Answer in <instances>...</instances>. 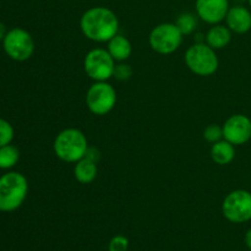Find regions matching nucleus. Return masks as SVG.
Here are the masks:
<instances>
[{
	"mask_svg": "<svg viewBox=\"0 0 251 251\" xmlns=\"http://www.w3.org/2000/svg\"><path fill=\"white\" fill-rule=\"evenodd\" d=\"M80 27L87 39L107 43L119 32V20L113 10L105 6H93L82 14Z\"/></svg>",
	"mask_w": 251,
	"mask_h": 251,
	"instance_id": "obj_1",
	"label": "nucleus"
},
{
	"mask_svg": "<svg viewBox=\"0 0 251 251\" xmlns=\"http://www.w3.org/2000/svg\"><path fill=\"white\" fill-rule=\"evenodd\" d=\"M86 135L75 127H68L59 132L53 142L55 156L66 163H76L86 156L88 150Z\"/></svg>",
	"mask_w": 251,
	"mask_h": 251,
	"instance_id": "obj_2",
	"label": "nucleus"
},
{
	"mask_svg": "<svg viewBox=\"0 0 251 251\" xmlns=\"http://www.w3.org/2000/svg\"><path fill=\"white\" fill-rule=\"evenodd\" d=\"M28 194V181L19 172H7L0 176V211L12 212L25 202Z\"/></svg>",
	"mask_w": 251,
	"mask_h": 251,
	"instance_id": "obj_3",
	"label": "nucleus"
},
{
	"mask_svg": "<svg viewBox=\"0 0 251 251\" xmlns=\"http://www.w3.org/2000/svg\"><path fill=\"white\" fill-rule=\"evenodd\" d=\"M186 66L198 76H211L218 70L220 61L216 50L205 42L195 43L188 48L184 56Z\"/></svg>",
	"mask_w": 251,
	"mask_h": 251,
	"instance_id": "obj_4",
	"label": "nucleus"
},
{
	"mask_svg": "<svg viewBox=\"0 0 251 251\" xmlns=\"http://www.w3.org/2000/svg\"><path fill=\"white\" fill-rule=\"evenodd\" d=\"M184 34L176 24L164 22L153 27L149 36L150 47L153 51L161 55H169L178 50L183 43Z\"/></svg>",
	"mask_w": 251,
	"mask_h": 251,
	"instance_id": "obj_5",
	"label": "nucleus"
},
{
	"mask_svg": "<svg viewBox=\"0 0 251 251\" xmlns=\"http://www.w3.org/2000/svg\"><path fill=\"white\" fill-rule=\"evenodd\" d=\"M86 104L92 114L107 115L117 104V91L107 81H97L87 90Z\"/></svg>",
	"mask_w": 251,
	"mask_h": 251,
	"instance_id": "obj_6",
	"label": "nucleus"
},
{
	"mask_svg": "<svg viewBox=\"0 0 251 251\" xmlns=\"http://www.w3.org/2000/svg\"><path fill=\"white\" fill-rule=\"evenodd\" d=\"M2 48L6 55L15 61H26L33 55L34 41L28 31L15 27L6 32L2 39Z\"/></svg>",
	"mask_w": 251,
	"mask_h": 251,
	"instance_id": "obj_7",
	"label": "nucleus"
},
{
	"mask_svg": "<svg viewBox=\"0 0 251 251\" xmlns=\"http://www.w3.org/2000/svg\"><path fill=\"white\" fill-rule=\"evenodd\" d=\"M117 61L112 58L109 51L103 48H95L86 54L83 59V69L91 80L108 81L113 77V71Z\"/></svg>",
	"mask_w": 251,
	"mask_h": 251,
	"instance_id": "obj_8",
	"label": "nucleus"
},
{
	"mask_svg": "<svg viewBox=\"0 0 251 251\" xmlns=\"http://www.w3.org/2000/svg\"><path fill=\"white\" fill-rule=\"evenodd\" d=\"M222 213L232 223H245L251 220V193L234 190L228 194L222 203Z\"/></svg>",
	"mask_w": 251,
	"mask_h": 251,
	"instance_id": "obj_9",
	"label": "nucleus"
},
{
	"mask_svg": "<svg viewBox=\"0 0 251 251\" xmlns=\"http://www.w3.org/2000/svg\"><path fill=\"white\" fill-rule=\"evenodd\" d=\"M223 139L234 146L247 144L251 139V119L244 114H234L228 118L222 126Z\"/></svg>",
	"mask_w": 251,
	"mask_h": 251,
	"instance_id": "obj_10",
	"label": "nucleus"
},
{
	"mask_svg": "<svg viewBox=\"0 0 251 251\" xmlns=\"http://www.w3.org/2000/svg\"><path fill=\"white\" fill-rule=\"evenodd\" d=\"M229 7V0H196L195 1V10L199 19L212 26L225 21Z\"/></svg>",
	"mask_w": 251,
	"mask_h": 251,
	"instance_id": "obj_11",
	"label": "nucleus"
},
{
	"mask_svg": "<svg viewBox=\"0 0 251 251\" xmlns=\"http://www.w3.org/2000/svg\"><path fill=\"white\" fill-rule=\"evenodd\" d=\"M226 26L232 32L238 34H244L251 29V12L245 6L229 7L226 16Z\"/></svg>",
	"mask_w": 251,
	"mask_h": 251,
	"instance_id": "obj_12",
	"label": "nucleus"
},
{
	"mask_svg": "<svg viewBox=\"0 0 251 251\" xmlns=\"http://www.w3.org/2000/svg\"><path fill=\"white\" fill-rule=\"evenodd\" d=\"M205 41L206 44H208L215 50L223 49L232 41V31L227 26L221 24L213 25L206 33Z\"/></svg>",
	"mask_w": 251,
	"mask_h": 251,
	"instance_id": "obj_13",
	"label": "nucleus"
},
{
	"mask_svg": "<svg viewBox=\"0 0 251 251\" xmlns=\"http://www.w3.org/2000/svg\"><path fill=\"white\" fill-rule=\"evenodd\" d=\"M108 47L107 50L109 51V54L112 55V58L114 59L117 63L120 61H125L130 58L132 53V46L130 43L129 39L126 38L123 34H115L110 41L107 42Z\"/></svg>",
	"mask_w": 251,
	"mask_h": 251,
	"instance_id": "obj_14",
	"label": "nucleus"
},
{
	"mask_svg": "<svg viewBox=\"0 0 251 251\" xmlns=\"http://www.w3.org/2000/svg\"><path fill=\"white\" fill-rule=\"evenodd\" d=\"M210 154L215 163L220 164V166H227V164L232 163V161L234 159L235 146L227 140L222 139L212 144Z\"/></svg>",
	"mask_w": 251,
	"mask_h": 251,
	"instance_id": "obj_15",
	"label": "nucleus"
},
{
	"mask_svg": "<svg viewBox=\"0 0 251 251\" xmlns=\"http://www.w3.org/2000/svg\"><path fill=\"white\" fill-rule=\"evenodd\" d=\"M97 162L87 157H83L80 161L76 162L74 167V176L76 180L81 184H91L95 181V179L97 178Z\"/></svg>",
	"mask_w": 251,
	"mask_h": 251,
	"instance_id": "obj_16",
	"label": "nucleus"
},
{
	"mask_svg": "<svg viewBox=\"0 0 251 251\" xmlns=\"http://www.w3.org/2000/svg\"><path fill=\"white\" fill-rule=\"evenodd\" d=\"M20 159V151L16 146L9 144L0 147V169H11Z\"/></svg>",
	"mask_w": 251,
	"mask_h": 251,
	"instance_id": "obj_17",
	"label": "nucleus"
},
{
	"mask_svg": "<svg viewBox=\"0 0 251 251\" xmlns=\"http://www.w3.org/2000/svg\"><path fill=\"white\" fill-rule=\"evenodd\" d=\"M176 25L184 36H188V34L193 33L196 29V27H198V19L191 12H184V14L179 15L176 21Z\"/></svg>",
	"mask_w": 251,
	"mask_h": 251,
	"instance_id": "obj_18",
	"label": "nucleus"
},
{
	"mask_svg": "<svg viewBox=\"0 0 251 251\" xmlns=\"http://www.w3.org/2000/svg\"><path fill=\"white\" fill-rule=\"evenodd\" d=\"M14 136L15 131L12 125L7 120L0 118V147L11 144Z\"/></svg>",
	"mask_w": 251,
	"mask_h": 251,
	"instance_id": "obj_19",
	"label": "nucleus"
},
{
	"mask_svg": "<svg viewBox=\"0 0 251 251\" xmlns=\"http://www.w3.org/2000/svg\"><path fill=\"white\" fill-rule=\"evenodd\" d=\"M132 74H134V70H132L131 65L126 64L125 61H120V63L115 64L113 77L117 78L118 81H127L131 78Z\"/></svg>",
	"mask_w": 251,
	"mask_h": 251,
	"instance_id": "obj_20",
	"label": "nucleus"
},
{
	"mask_svg": "<svg viewBox=\"0 0 251 251\" xmlns=\"http://www.w3.org/2000/svg\"><path fill=\"white\" fill-rule=\"evenodd\" d=\"M203 139L210 144L220 141L223 139V129L218 124H210L203 130Z\"/></svg>",
	"mask_w": 251,
	"mask_h": 251,
	"instance_id": "obj_21",
	"label": "nucleus"
},
{
	"mask_svg": "<svg viewBox=\"0 0 251 251\" xmlns=\"http://www.w3.org/2000/svg\"><path fill=\"white\" fill-rule=\"evenodd\" d=\"M129 240L124 235H115L108 244V251H127Z\"/></svg>",
	"mask_w": 251,
	"mask_h": 251,
	"instance_id": "obj_22",
	"label": "nucleus"
},
{
	"mask_svg": "<svg viewBox=\"0 0 251 251\" xmlns=\"http://www.w3.org/2000/svg\"><path fill=\"white\" fill-rule=\"evenodd\" d=\"M85 157H87V158L92 159V161L97 162V163H98V161H100V151H98L97 149H93V147H88V150H87V152H86Z\"/></svg>",
	"mask_w": 251,
	"mask_h": 251,
	"instance_id": "obj_23",
	"label": "nucleus"
},
{
	"mask_svg": "<svg viewBox=\"0 0 251 251\" xmlns=\"http://www.w3.org/2000/svg\"><path fill=\"white\" fill-rule=\"evenodd\" d=\"M244 242H245V244H247V247L249 248L250 251H251V228H250L249 230H248L247 233H245Z\"/></svg>",
	"mask_w": 251,
	"mask_h": 251,
	"instance_id": "obj_24",
	"label": "nucleus"
},
{
	"mask_svg": "<svg viewBox=\"0 0 251 251\" xmlns=\"http://www.w3.org/2000/svg\"><path fill=\"white\" fill-rule=\"evenodd\" d=\"M6 27H5V25L2 24L1 21H0V41H2L5 37V34H6Z\"/></svg>",
	"mask_w": 251,
	"mask_h": 251,
	"instance_id": "obj_25",
	"label": "nucleus"
},
{
	"mask_svg": "<svg viewBox=\"0 0 251 251\" xmlns=\"http://www.w3.org/2000/svg\"><path fill=\"white\" fill-rule=\"evenodd\" d=\"M248 1H249V6L251 7V0H248Z\"/></svg>",
	"mask_w": 251,
	"mask_h": 251,
	"instance_id": "obj_26",
	"label": "nucleus"
}]
</instances>
